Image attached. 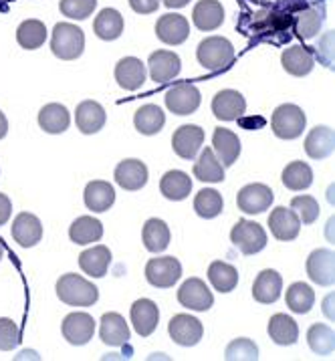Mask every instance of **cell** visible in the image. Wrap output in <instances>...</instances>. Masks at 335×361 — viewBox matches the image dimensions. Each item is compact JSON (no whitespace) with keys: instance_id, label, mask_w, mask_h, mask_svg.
I'll return each mask as SVG.
<instances>
[{"instance_id":"obj_1","label":"cell","mask_w":335,"mask_h":361,"mask_svg":"<svg viewBox=\"0 0 335 361\" xmlns=\"http://www.w3.org/2000/svg\"><path fill=\"white\" fill-rule=\"evenodd\" d=\"M55 289H57L59 299L71 307H91L99 299L97 287L87 279H83L81 275H73V273L61 276Z\"/></svg>"},{"instance_id":"obj_2","label":"cell","mask_w":335,"mask_h":361,"mask_svg":"<svg viewBox=\"0 0 335 361\" xmlns=\"http://www.w3.org/2000/svg\"><path fill=\"white\" fill-rule=\"evenodd\" d=\"M85 35L71 23H57L51 37V51L61 61H75L83 55Z\"/></svg>"},{"instance_id":"obj_3","label":"cell","mask_w":335,"mask_h":361,"mask_svg":"<svg viewBox=\"0 0 335 361\" xmlns=\"http://www.w3.org/2000/svg\"><path fill=\"white\" fill-rule=\"evenodd\" d=\"M198 63L208 71H222L234 59V47L224 37H208L196 49Z\"/></svg>"},{"instance_id":"obj_4","label":"cell","mask_w":335,"mask_h":361,"mask_svg":"<svg viewBox=\"0 0 335 361\" xmlns=\"http://www.w3.org/2000/svg\"><path fill=\"white\" fill-rule=\"evenodd\" d=\"M307 117L299 105L285 103L279 105L271 117V130L279 140H297L305 131Z\"/></svg>"},{"instance_id":"obj_5","label":"cell","mask_w":335,"mask_h":361,"mask_svg":"<svg viewBox=\"0 0 335 361\" xmlns=\"http://www.w3.org/2000/svg\"><path fill=\"white\" fill-rule=\"evenodd\" d=\"M231 243H233L243 255H257L267 246V232L261 224L252 220H238L231 231Z\"/></svg>"},{"instance_id":"obj_6","label":"cell","mask_w":335,"mask_h":361,"mask_svg":"<svg viewBox=\"0 0 335 361\" xmlns=\"http://www.w3.org/2000/svg\"><path fill=\"white\" fill-rule=\"evenodd\" d=\"M182 276V264L174 257H158L147 260L146 281L156 289H170Z\"/></svg>"},{"instance_id":"obj_7","label":"cell","mask_w":335,"mask_h":361,"mask_svg":"<svg viewBox=\"0 0 335 361\" xmlns=\"http://www.w3.org/2000/svg\"><path fill=\"white\" fill-rule=\"evenodd\" d=\"M200 91L192 83H178L166 93V107L176 116H190L200 107Z\"/></svg>"},{"instance_id":"obj_8","label":"cell","mask_w":335,"mask_h":361,"mask_svg":"<svg viewBox=\"0 0 335 361\" xmlns=\"http://www.w3.org/2000/svg\"><path fill=\"white\" fill-rule=\"evenodd\" d=\"M168 333H170L172 341L178 343V345L194 347L200 343V339L205 335V327H202V323L196 317L180 313V315H174V317L170 319Z\"/></svg>"},{"instance_id":"obj_9","label":"cell","mask_w":335,"mask_h":361,"mask_svg":"<svg viewBox=\"0 0 335 361\" xmlns=\"http://www.w3.org/2000/svg\"><path fill=\"white\" fill-rule=\"evenodd\" d=\"M61 331H63V337L67 339V343H71V345H85V343H89L93 339L95 321L85 311L69 313L67 317L63 319Z\"/></svg>"},{"instance_id":"obj_10","label":"cell","mask_w":335,"mask_h":361,"mask_svg":"<svg viewBox=\"0 0 335 361\" xmlns=\"http://www.w3.org/2000/svg\"><path fill=\"white\" fill-rule=\"evenodd\" d=\"M307 275L319 287H331L335 281V255L329 248H317L307 259Z\"/></svg>"},{"instance_id":"obj_11","label":"cell","mask_w":335,"mask_h":361,"mask_svg":"<svg viewBox=\"0 0 335 361\" xmlns=\"http://www.w3.org/2000/svg\"><path fill=\"white\" fill-rule=\"evenodd\" d=\"M273 200H275L273 190L264 184H247L245 188H240L236 196L238 210L245 214H261L264 210H269Z\"/></svg>"},{"instance_id":"obj_12","label":"cell","mask_w":335,"mask_h":361,"mask_svg":"<svg viewBox=\"0 0 335 361\" xmlns=\"http://www.w3.org/2000/svg\"><path fill=\"white\" fill-rule=\"evenodd\" d=\"M178 301H180L182 307H186L190 311H200L202 313V311H208L212 307L214 297H212V293L206 287V283L202 279L192 276L178 290Z\"/></svg>"},{"instance_id":"obj_13","label":"cell","mask_w":335,"mask_h":361,"mask_svg":"<svg viewBox=\"0 0 335 361\" xmlns=\"http://www.w3.org/2000/svg\"><path fill=\"white\" fill-rule=\"evenodd\" d=\"M245 111H247V102L234 89H222L212 99V114L220 121H236L245 116Z\"/></svg>"},{"instance_id":"obj_14","label":"cell","mask_w":335,"mask_h":361,"mask_svg":"<svg viewBox=\"0 0 335 361\" xmlns=\"http://www.w3.org/2000/svg\"><path fill=\"white\" fill-rule=\"evenodd\" d=\"M131 323H133V329L138 331L140 337H150L152 333L158 329V323H160V309L158 305L150 299H138L135 303L131 305L130 311Z\"/></svg>"},{"instance_id":"obj_15","label":"cell","mask_w":335,"mask_h":361,"mask_svg":"<svg viewBox=\"0 0 335 361\" xmlns=\"http://www.w3.org/2000/svg\"><path fill=\"white\" fill-rule=\"evenodd\" d=\"M269 231L277 240H295L301 232V220L293 212L291 208L279 206L269 214Z\"/></svg>"},{"instance_id":"obj_16","label":"cell","mask_w":335,"mask_h":361,"mask_svg":"<svg viewBox=\"0 0 335 361\" xmlns=\"http://www.w3.org/2000/svg\"><path fill=\"white\" fill-rule=\"evenodd\" d=\"M117 186H121L128 192H135V190H142L146 186L147 182V168L142 159H123L116 166V172H114Z\"/></svg>"},{"instance_id":"obj_17","label":"cell","mask_w":335,"mask_h":361,"mask_svg":"<svg viewBox=\"0 0 335 361\" xmlns=\"http://www.w3.org/2000/svg\"><path fill=\"white\" fill-rule=\"evenodd\" d=\"M205 144V130L198 126H182L172 135V147L182 159H194Z\"/></svg>"},{"instance_id":"obj_18","label":"cell","mask_w":335,"mask_h":361,"mask_svg":"<svg viewBox=\"0 0 335 361\" xmlns=\"http://www.w3.org/2000/svg\"><path fill=\"white\" fill-rule=\"evenodd\" d=\"M13 238L15 243L23 248H32L41 243L43 238V224L41 220L30 214V212H20L13 222Z\"/></svg>"},{"instance_id":"obj_19","label":"cell","mask_w":335,"mask_h":361,"mask_svg":"<svg viewBox=\"0 0 335 361\" xmlns=\"http://www.w3.org/2000/svg\"><path fill=\"white\" fill-rule=\"evenodd\" d=\"M156 37L166 44H182L190 37L188 18L182 15H164L156 23Z\"/></svg>"},{"instance_id":"obj_20","label":"cell","mask_w":335,"mask_h":361,"mask_svg":"<svg viewBox=\"0 0 335 361\" xmlns=\"http://www.w3.org/2000/svg\"><path fill=\"white\" fill-rule=\"evenodd\" d=\"M147 65H150L152 81H156V83L172 81L174 77L180 75V69H182L180 57L176 53H172V51H156V53H152Z\"/></svg>"},{"instance_id":"obj_21","label":"cell","mask_w":335,"mask_h":361,"mask_svg":"<svg viewBox=\"0 0 335 361\" xmlns=\"http://www.w3.org/2000/svg\"><path fill=\"white\" fill-rule=\"evenodd\" d=\"M107 121V114L103 109V105H99L97 102H81L75 109V123L81 133L85 135H91V133H97V131L103 130Z\"/></svg>"},{"instance_id":"obj_22","label":"cell","mask_w":335,"mask_h":361,"mask_svg":"<svg viewBox=\"0 0 335 361\" xmlns=\"http://www.w3.org/2000/svg\"><path fill=\"white\" fill-rule=\"evenodd\" d=\"M281 290H283V276L273 269H267V271H261L252 283V299L257 303L271 305L279 301Z\"/></svg>"},{"instance_id":"obj_23","label":"cell","mask_w":335,"mask_h":361,"mask_svg":"<svg viewBox=\"0 0 335 361\" xmlns=\"http://www.w3.org/2000/svg\"><path fill=\"white\" fill-rule=\"evenodd\" d=\"M147 71L146 65L135 57H126L121 59L116 65V81L117 85L126 91H135L144 85L146 81Z\"/></svg>"},{"instance_id":"obj_24","label":"cell","mask_w":335,"mask_h":361,"mask_svg":"<svg viewBox=\"0 0 335 361\" xmlns=\"http://www.w3.org/2000/svg\"><path fill=\"white\" fill-rule=\"evenodd\" d=\"M79 267L85 275L102 279L107 275V271L111 267V250L103 245L91 246L79 255Z\"/></svg>"},{"instance_id":"obj_25","label":"cell","mask_w":335,"mask_h":361,"mask_svg":"<svg viewBox=\"0 0 335 361\" xmlns=\"http://www.w3.org/2000/svg\"><path fill=\"white\" fill-rule=\"evenodd\" d=\"M212 149L214 156L220 159V164L224 168L233 166L234 161L240 156V140L234 131L226 130V128H217L214 135H212Z\"/></svg>"},{"instance_id":"obj_26","label":"cell","mask_w":335,"mask_h":361,"mask_svg":"<svg viewBox=\"0 0 335 361\" xmlns=\"http://www.w3.org/2000/svg\"><path fill=\"white\" fill-rule=\"evenodd\" d=\"M281 65H283V69L293 75V77H305L309 73L313 71V67H315V57H313V53L305 49V47H299V44H295V47H289V49H285L283 51V55H281Z\"/></svg>"},{"instance_id":"obj_27","label":"cell","mask_w":335,"mask_h":361,"mask_svg":"<svg viewBox=\"0 0 335 361\" xmlns=\"http://www.w3.org/2000/svg\"><path fill=\"white\" fill-rule=\"evenodd\" d=\"M335 135L331 128L327 126H315L307 133L305 152L311 159H325L334 154Z\"/></svg>"},{"instance_id":"obj_28","label":"cell","mask_w":335,"mask_h":361,"mask_svg":"<svg viewBox=\"0 0 335 361\" xmlns=\"http://www.w3.org/2000/svg\"><path fill=\"white\" fill-rule=\"evenodd\" d=\"M130 327L119 313H105L102 317L99 337L105 345L121 347L130 341Z\"/></svg>"},{"instance_id":"obj_29","label":"cell","mask_w":335,"mask_h":361,"mask_svg":"<svg viewBox=\"0 0 335 361\" xmlns=\"http://www.w3.org/2000/svg\"><path fill=\"white\" fill-rule=\"evenodd\" d=\"M83 200H85V206L91 212H107L116 202V190L109 182L93 180L85 186Z\"/></svg>"},{"instance_id":"obj_30","label":"cell","mask_w":335,"mask_h":361,"mask_svg":"<svg viewBox=\"0 0 335 361\" xmlns=\"http://www.w3.org/2000/svg\"><path fill=\"white\" fill-rule=\"evenodd\" d=\"M194 178L200 182H208V184H219L224 180V166L220 164V159L214 156L212 147H205L200 152V156L194 164Z\"/></svg>"},{"instance_id":"obj_31","label":"cell","mask_w":335,"mask_h":361,"mask_svg":"<svg viewBox=\"0 0 335 361\" xmlns=\"http://www.w3.org/2000/svg\"><path fill=\"white\" fill-rule=\"evenodd\" d=\"M192 20L200 30H217L224 23V8L219 0H200L192 11Z\"/></svg>"},{"instance_id":"obj_32","label":"cell","mask_w":335,"mask_h":361,"mask_svg":"<svg viewBox=\"0 0 335 361\" xmlns=\"http://www.w3.org/2000/svg\"><path fill=\"white\" fill-rule=\"evenodd\" d=\"M69 123H71L69 109L61 103H49L39 111V126L47 133H53V135L63 133L69 130Z\"/></svg>"},{"instance_id":"obj_33","label":"cell","mask_w":335,"mask_h":361,"mask_svg":"<svg viewBox=\"0 0 335 361\" xmlns=\"http://www.w3.org/2000/svg\"><path fill=\"white\" fill-rule=\"evenodd\" d=\"M160 192L164 194V198L172 202H180L188 198V194L192 192V180L188 178V173L182 170H170L162 176Z\"/></svg>"},{"instance_id":"obj_34","label":"cell","mask_w":335,"mask_h":361,"mask_svg":"<svg viewBox=\"0 0 335 361\" xmlns=\"http://www.w3.org/2000/svg\"><path fill=\"white\" fill-rule=\"evenodd\" d=\"M142 240L150 252H164L170 240H172V232L168 228V224L160 220V218H150L146 224H144V231H142Z\"/></svg>"},{"instance_id":"obj_35","label":"cell","mask_w":335,"mask_h":361,"mask_svg":"<svg viewBox=\"0 0 335 361\" xmlns=\"http://www.w3.org/2000/svg\"><path fill=\"white\" fill-rule=\"evenodd\" d=\"M267 331L277 345H293L299 339V327H297L295 319L285 315V313H277L269 319Z\"/></svg>"},{"instance_id":"obj_36","label":"cell","mask_w":335,"mask_h":361,"mask_svg":"<svg viewBox=\"0 0 335 361\" xmlns=\"http://www.w3.org/2000/svg\"><path fill=\"white\" fill-rule=\"evenodd\" d=\"M103 236V224L93 216H79L73 224L69 226V238L75 245H91L102 240Z\"/></svg>"},{"instance_id":"obj_37","label":"cell","mask_w":335,"mask_h":361,"mask_svg":"<svg viewBox=\"0 0 335 361\" xmlns=\"http://www.w3.org/2000/svg\"><path fill=\"white\" fill-rule=\"evenodd\" d=\"M93 30L102 41H116L123 32V16L116 8H103L93 23Z\"/></svg>"},{"instance_id":"obj_38","label":"cell","mask_w":335,"mask_h":361,"mask_svg":"<svg viewBox=\"0 0 335 361\" xmlns=\"http://www.w3.org/2000/svg\"><path fill=\"white\" fill-rule=\"evenodd\" d=\"M166 123V116L158 105H144L135 111L133 116V126L142 135H156L160 133Z\"/></svg>"},{"instance_id":"obj_39","label":"cell","mask_w":335,"mask_h":361,"mask_svg":"<svg viewBox=\"0 0 335 361\" xmlns=\"http://www.w3.org/2000/svg\"><path fill=\"white\" fill-rule=\"evenodd\" d=\"M208 281L219 293H231L238 285V271L224 260H214L208 267Z\"/></svg>"},{"instance_id":"obj_40","label":"cell","mask_w":335,"mask_h":361,"mask_svg":"<svg viewBox=\"0 0 335 361\" xmlns=\"http://www.w3.org/2000/svg\"><path fill=\"white\" fill-rule=\"evenodd\" d=\"M16 41L27 51H35V49L43 47V43L47 41V27L43 20H37V18L23 20L16 29Z\"/></svg>"},{"instance_id":"obj_41","label":"cell","mask_w":335,"mask_h":361,"mask_svg":"<svg viewBox=\"0 0 335 361\" xmlns=\"http://www.w3.org/2000/svg\"><path fill=\"white\" fill-rule=\"evenodd\" d=\"M287 307L297 315H305L315 305V290L311 289L307 283H293L285 293Z\"/></svg>"},{"instance_id":"obj_42","label":"cell","mask_w":335,"mask_h":361,"mask_svg":"<svg viewBox=\"0 0 335 361\" xmlns=\"http://www.w3.org/2000/svg\"><path fill=\"white\" fill-rule=\"evenodd\" d=\"M281 180H283L285 188L293 190V192H301V190H307L313 184V170L307 166L305 161H291L289 166H285Z\"/></svg>"},{"instance_id":"obj_43","label":"cell","mask_w":335,"mask_h":361,"mask_svg":"<svg viewBox=\"0 0 335 361\" xmlns=\"http://www.w3.org/2000/svg\"><path fill=\"white\" fill-rule=\"evenodd\" d=\"M323 11H317V8H313V6H305V8H301L299 11V15H297V20H295V30H297V37H301V39H315L317 37V32L323 27Z\"/></svg>"},{"instance_id":"obj_44","label":"cell","mask_w":335,"mask_h":361,"mask_svg":"<svg viewBox=\"0 0 335 361\" xmlns=\"http://www.w3.org/2000/svg\"><path fill=\"white\" fill-rule=\"evenodd\" d=\"M307 343L311 347V351L317 355H331L335 349L334 329L323 323L311 325L307 331Z\"/></svg>"},{"instance_id":"obj_45","label":"cell","mask_w":335,"mask_h":361,"mask_svg":"<svg viewBox=\"0 0 335 361\" xmlns=\"http://www.w3.org/2000/svg\"><path fill=\"white\" fill-rule=\"evenodd\" d=\"M222 208H224V200H222L220 192H217V190H200L196 194V198H194V210H196L198 216L205 218V220H212V218L219 216Z\"/></svg>"},{"instance_id":"obj_46","label":"cell","mask_w":335,"mask_h":361,"mask_svg":"<svg viewBox=\"0 0 335 361\" xmlns=\"http://www.w3.org/2000/svg\"><path fill=\"white\" fill-rule=\"evenodd\" d=\"M224 360L226 361H257L259 360V347L252 339L247 337H238L229 343L224 351Z\"/></svg>"},{"instance_id":"obj_47","label":"cell","mask_w":335,"mask_h":361,"mask_svg":"<svg viewBox=\"0 0 335 361\" xmlns=\"http://www.w3.org/2000/svg\"><path fill=\"white\" fill-rule=\"evenodd\" d=\"M291 210L303 224H313L319 218V204L313 196H295L291 200Z\"/></svg>"},{"instance_id":"obj_48","label":"cell","mask_w":335,"mask_h":361,"mask_svg":"<svg viewBox=\"0 0 335 361\" xmlns=\"http://www.w3.org/2000/svg\"><path fill=\"white\" fill-rule=\"evenodd\" d=\"M97 0H61L59 8L67 18L73 20H85L95 11Z\"/></svg>"},{"instance_id":"obj_49","label":"cell","mask_w":335,"mask_h":361,"mask_svg":"<svg viewBox=\"0 0 335 361\" xmlns=\"http://www.w3.org/2000/svg\"><path fill=\"white\" fill-rule=\"evenodd\" d=\"M20 343V329L13 319L0 317V351H13Z\"/></svg>"},{"instance_id":"obj_50","label":"cell","mask_w":335,"mask_h":361,"mask_svg":"<svg viewBox=\"0 0 335 361\" xmlns=\"http://www.w3.org/2000/svg\"><path fill=\"white\" fill-rule=\"evenodd\" d=\"M315 55H317V61L323 67H327V69L334 67V30L323 32V37L315 47Z\"/></svg>"},{"instance_id":"obj_51","label":"cell","mask_w":335,"mask_h":361,"mask_svg":"<svg viewBox=\"0 0 335 361\" xmlns=\"http://www.w3.org/2000/svg\"><path fill=\"white\" fill-rule=\"evenodd\" d=\"M128 2H130L131 11L138 15H152L160 6V0H128Z\"/></svg>"},{"instance_id":"obj_52","label":"cell","mask_w":335,"mask_h":361,"mask_svg":"<svg viewBox=\"0 0 335 361\" xmlns=\"http://www.w3.org/2000/svg\"><path fill=\"white\" fill-rule=\"evenodd\" d=\"M11 214H13V202L6 194L0 192V226H4L11 220Z\"/></svg>"},{"instance_id":"obj_53","label":"cell","mask_w":335,"mask_h":361,"mask_svg":"<svg viewBox=\"0 0 335 361\" xmlns=\"http://www.w3.org/2000/svg\"><path fill=\"white\" fill-rule=\"evenodd\" d=\"M334 303H335L334 295H327V297H325V301H323V313H325V317L331 319V321H334V319H335Z\"/></svg>"},{"instance_id":"obj_54","label":"cell","mask_w":335,"mask_h":361,"mask_svg":"<svg viewBox=\"0 0 335 361\" xmlns=\"http://www.w3.org/2000/svg\"><path fill=\"white\" fill-rule=\"evenodd\" d=\"M6 133H8V119H6V116L0 111V140H4Z\"/></svg>"},{"instance_id":"obj_55","label":"cell","mask_w":335,"mask_h":361,"mask_svg":"<svg viewBox=\"0 0 335 361\" xmlns=\"http://www.w3.org/2000/svg\"><path fill=\"white\" fill-rule=\"evenodd\" d=\"M190 0H164V4L168 6V8H182V6H186Z\"/></svg>"},{"instance_id":"obj_56","label":"cell","mask_w":335,"mask_h":361,"mask_svg":"<svg viewBox=\"0 0 335 361\" xmlns=\"http://www.w3.org/2000/svg\"><path fill=\"white\" fill-rule=\"evenodd\" d=\"M27 357H32V360H39V355L35 351H23L20 355H16V360H27Z\"/></svg>"},{"instance_id":"obj_57","label":"cell","mask_w":335,"mask_h":361,"mask_svg":"<svg viewBox=\"0 0 335 361\" xmlns=\"http://www.w3.org/2000/svg\"><path fill=\"white\" fill-rule=\"evenodd\" d=\"M334 194H335V186H331V188H329V194H327V200H329L331 204H334Z\"/></svg>"},{"instance_id":"obj_58","label":"cell","mask_w":335,"mask_h":361,"mask_svg":"<svg viewBox=\"0 0 335 361\" xmlns=\"http://www.w3.org/2000/svg\"><path fill=\"white\" fill-rule=\"evenodd\" d=\"M2 257H4V246L0 243V260H2Z\"/></svg>"}]
</instances>
